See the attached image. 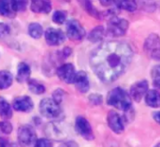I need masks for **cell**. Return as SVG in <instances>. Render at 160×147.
I'll return each mask as SVG.
<instances>
[{
	"label": "cell",
	"instance_id": "8d00e7d4",
	"mask_svg": "<svg viewBox=\"0 0 160 147\" xmlns=\"http://www.w3.org/2000/svg\"><path fill=\"white\" fill-rule=\"evenodd\" d=\"M153 117H154V119L157 121V123H158L160 125V112H156V113H154Z\"/></svg>",
	"mask_w": 160,
	"mask_h": 147
},
{
	"label": "cell",
	"instance_id": "f1b7e54d",
	"mask_svg": "<svg viewBox=\"0 0 160 147\" xmlns=\"http://www.w3.org/2000/svg\"><path fill=\"white\" fill-rule=\"evenodd\" d=\"M0 130L5 134H10L12 131V126L8 120L1 121L0 122Z\"/></svg>",
	"mask_w": 160,
	"mask_h": 147
},
{
	"label": "cell",
	"instance_id": "4dcf8cb0",
	"mask_svg": "<svg viewBox=\"0 0 160 147\" xmlns=\"http://www.w3.org/2000/svg\"><path fill=\"white\" fill-rule=\"evenodd\" d=\"M64 91L62 89H56L53 93V96H52V99L57 102V103H61L62 100H63V98H64Z\"/></svg>",
	"mask_w": 160,
	"mask_h": 147
},
{
	"label": "cell",
	"instance_id": "9c48e42d",
	"mask_svg": "<svg viewBox=\"0 0 160 147\" xmlns=\"http://www.w3.org/2000/svg\"><path fill=\"white\" fill-rule=\"evenodd\" d=\"M44 37L47 44L50 46H58L62 44L66 39V36L62 30L52 27H49L45 31Z\"/></svg>",
	"mask_w": 160,
	"mask_h": 147
},
{
	"label": "cell",
	"instance_id": "52a82bcc",
	"mask_svg": "<svg viewBox=\"0 0 160 147\" xmlns=\"http://www.w3.org/2000/svg\"><path fill=\"white\" fill-rule=\"evenodd\" d=\"M67 36L73 41H80L85 37V30L77 20H70L67 23Z\"/></svg>",
	"mask_w": 160,
	"mask_h": 147
},
{
	"label": "cell",
	"instance_id": "d590c367",
	"mask_svg": "<svg viewBox=\"0 0 160 147\" xmlns=\"http://www.w3.org/2000/svg\"><path fill=\"white\" fill-rule=\"evenodd\" d=\"M58 147H79L78 144L73 142V141H68V142H65V143H62Z\"/></svg>",
	"mask_w": 160,
	"mask_h": 147
},
{
	"label": "cell",
	"instance_id": "e575fe53",
	"mask_svg": "<svg viewBox=\"0 0 160 147\" xmlns=\"http://www.w3.org/2000/svg\"><path fill=\"white\" fill-rule=\"evenodd\" d=\"M0 147H16V145L6 139H2L0 141Z\"/></svg>",
	"mask_w": 160,
	"mask_h": 147
},
{
	"label": "cell",
	"instance_id": "5b68a950",
	"mask_svg": "<svg viewBox=\"0 0 160 147\" xmlns=\"http://www.w3.org/2000/svg\"><path fill=\"white\" fill-rule=\"evenodd\" d=\"M37 141L35 129L29 125L21 126L18 129V142L22 147H33Z\"/></svg>",
	"mask_w": 160,
	"mask_h": 147
},
{
	"label": "cell",
	"instance_id": "ba28073f",
	"mask_svg": "<svg viewBox=\"0 0 160 147\" xmlns=\"http://www.w3.org/2000/svg\"><path fill=\"white\" fill-rule=\"evenodd\" d=\"M75 129L83 139L87 141H92L95 138L90 123L86 118L82 116L77 117L75 121Z\"/></svg>",
	"mask_w": 160,
	"mask_h": 147
},
{
	"label": "cell",
	"instance_id": "30bf717a",
	"mask_svg": "<svg viewBox=\"0 0 160 147\" xmlns=\"http://www.w3.org/2000/svg\"><path fill=\"white\" fill-rule=\"evenodd\" d=\"M76 73L77 71L74 66L70 63L61 65L56 70V74L58 78L66 84H73Z\"/></svg>",
	"mask_w": 160,
	"mask_h": 147
},
{
	"label": "cell",
	"instance_id": "e0dca14e",
	"mask_svg": "<svg viewBox=\"0 0 160 147\" xmlns=\"http://www.w3.org/2000/svg\"><path fill=\"white\" fill-rule=\"evenodd\" d=\"M145 103L151 108L160 107V93L158 90H148L145 94Z\"/></svg>",
	"mask_w": 160,
	"mask_h": 147
},
{
	"label": "cell",
	"instance_id": "f35d334b",
	"mask_svg": "<svg viewBox=\"0 0 160 147\" xmlns=\"http://www.w3.org/2000/svg\"><path fill=\"white\" fill-rule=\"evenodd\" d=\"M155 147H160V143L159 144H157V145H156V146Z\"/></svg>",
	"mask_w": 160,
	"mask_h": 147
},
{
	"label": "cell",
	"instance_id": "8992f818",
	"mask_svg": "<svg viewBox=\"0 0 160 147\" xmlns=\"http://www.w3.org/2000/svg\"><path fill=\"white\" fill-rule=\"evenodd\" d=\"M144 52L154 60H160V38L157 34H151L144 41Z\"/></svg>",
	"mask_w": 160,
	"mask_h": 147
},
{
	"label": "cell",
	"instance_id": "44dd1931",
	"mask_svg": "<svg viewBox=\"0 0 160 147\" xmlns=\"http://www.w3.org/2000/svg\"><path fill=\"white\" fill-rule=\"evenodd\" d=\"M12 116V109L9 103L2 97H0V117L8 120Z\"/></svg>",
	"mask_w": 160,
	"mask_h": 147
},
{
	"label": "cell",
	"instance_id": "4316f807",
	"mask_svg": "<svg viewBox=\"0 0 160 147\" xmlns=\"http://www.w3.org/2000/svg\"><path fill=\"white\" fill-rule=\"evenodd\" d=\"M52 19L53 23H55L57 24H62L67 20V13L63 10H55L52 14Z\"/></svg>",
	"mask_w": 160,
	"mask_h": 147
},
{
	"label": "cell",
	"instance_id": "1f68e13d",
	"mask_svg": "<svg viewBox=\"0 0 160 147\" xmlns=\"http://www.w3.org/2000/svg\"><path fill=\"white\" fill-rule=\"evenodd\" d=\"M89 101L93 105H100L102 103V97L98 94H93L89 97Z\"/></svg>",
	"mask_w": 160,
	"mask_h": 147
},
{
	"label": "cell",
	"instance_id": "277c9868",
	"mask_svg": "<svg viewBox=\"0 0 160 147\" xmlns=\"http://www.w3.org/2000/svg\"><path fill=\"white\" fill-rule=\"evenodd\" d=\"M39 112L46 118H57L61 114L60 104L57 103L53 99H43L39 104Z\"/></svg>",
	"mask_w": 160,
	"mask_h": 147
},
{
	"label": "cell",
	"instance_id": "836d02e7",
	"mask_svg": "<svg viewBox=\"0 0 160 147\" xmlns=\"http://www.w3.org/2000/svg\"><path fill=\"white\" fill-rule=\"evenodd\" d=\"M70 54H71V49H70V48H68V47L64 48V49L59 53V55H61V57H62L63 59H65V58L68 57Z\"/></svg>",
	"mask_w": 160,
	"mask_h": 147
},
{
	"label": "cell",
	"instance_id": "6da1fadb",
	"mask_svg": "<svg viewBox=\"0 0 160 147\" xmlns=\"http://www.w3.org/2000/svg\"><path fill=\"white\" fill-rule=\"evenodd\" d=\"M133 58L131 47L123 41L112 40L99 45L90 57V65L98 79L106 84L116 81Z\"/></svg>",
	"mask_w": 160,
	"mask_h": 147
},
{
	"label": "cell",
	"instance_id": "74e56055",
	"mask_svg": "<svg viewBox=\"0 0 160 147\" xmlns=\"http://www.w3.org/2000/svg\"><path fill=\"white\" fill-rule=\"evenodd\" d=\"M99 1H100V3H101L103 6H109V5L112 3V0H99Z\"/></svg>",
	"mask_w": 160,
	"mask_h": 147
},
{
	"label": "cell",
	"instance_id": "7a4b0ae2",
	"mask_svg": "<svg viewBox=\"0 0 160 147\" xmlns=\"http://www.w3.org/2000/svg\"><path fill=\"white\" fill-rule=\"evenodd\" d=\"M107 103L123 112H128L132 108L131 97L121 87L113 88L109 92L107 96Z\"/></svg>",
	"mask_w": 160,
	"mask_h": 147
},
{
	"label": "cell",
	"instance_id": "3957f363",
	"mask_svg": "<svg viewBox=\"0 0 160 147\" xmlns=\"http://www.w3.org/2000/svg\"><path fill=\"white\" fill-rule=\"evenodd\" d=\"M128 29V22L126 19L112 16L107 25L106 33L111 37L118 38L124 36Z\"/></svg>",
	"mask_w": 160,
	"mask_h": 147
},
{
	"label": "cell",
	"instance_id": "5bb4252c",
	"mask_svg": "<svg viewBox=\"0 0 160 147\" xmlns=\"http://www.w3.org/2000/svg\"><path fill=\"white\" fill-rule=\"evenodd\" d=\"M73 84H75L78 91H80L81 93H86L90 88L89 79L86 72L84 71H79L76 73Z\"/></svg>",
	"mask_w": 160,
	"mask_h": 147
},
{
	"label": "cell",
	"instance_id": "4fadbf2b",
	"mask_svg": "<svg viewBox=\"0 0 160 147\" xmlns=\"http://www.w3.org/2000/svg\"><path fill=\"white\" fill-rule=\"evenodd\" d=\"M13 109L17 112H22V113H28L31 112L34 108V103L32 99L27 96L18 97L13 100L12 103Z\"/></svg>",
	"mask_w": 160,
	"mask_h": 147
},
{
	"label": "cell",
	"instance_id": "7c38bea8",
	"mask_svg": "<svg viewBox=\"0 0 160 147\" xmlns=\"http://www.w3.org/2000/svg\"><path fill=\"white\" fill-rule=\"evenodd\" d=\"M148 82L145 80H142L140 82L135 83L130 87V97L137 102H140L142 99L145 96L148 91Z\"/></svg>",
	"mask_w": 160,
	"mask_h": 147
},
{
	"label": "cell",
	"instance_id": "f546056e",
	"mask_svg": "<svg viewBox=\"0 0 160 147\" xmlns=\"http://www.w3.org/2000/svg\"><path fill=\"white\" fill-rule=\"evenodd\" d=\"M33 147H52V144L50 140L41 138V139H38L36 141Z\"/></svg>",
	"mask_w": 160,
	"mask_h": 147
},
{
	"label": "cell",
	"instance_id": "83f0119b",
	"mask_svg": "<svg viewBox=\"0 0 160 147\" xmlns=\"http://www.w3.org/2000/svg\"><path fill=\"white\" fill-rule=\"evenodd\" d=\"M152 79L154 85L160 89V66H156L152 69Z\"/></svg>",
	"mask_w": 160,
	"mask_h": 147
},
{
	"label": "cell",
	"instance_id": "d6a6232c",
	"mask_svg": "<svg viewBox=\"0 0 160 147\" xmlns=\"http://www.w3.org/2000/svg\"><path fill=\"white\" fill-rule=\"evenodd\" d=\"M10 32V28L7 23H0V38L7 37Z\"/></svg>",
	"mask_w": 160,
	"mask_h": 147
},
{
	"label": "cell",
	"instance_id": "cb8c5ba5",
	"mask_svg": "<svg viewBox=\"0 0 160 147\" xmlns=\"http://www.w3.org/2000/svg\"><path fill=\"white\" fill-rule=\"evenodd\" d=\"M0 15L9 18L15 16V12L11 8L9 0H0Z\"/></svg>",
	"mask_w": 160,
	"mask_h": 147
},
{
	"label": "cell",
	"instance_id": "9a60e30c",
	"mask_svg": "<svg viewBox=\"0 0 160 147\" xmlns=\"http://www.w3.org/2000/svg\"><path fill=\"white\" fill-rule=\"evenodd\" d=\"M31 9L36 13H49L52 10L50 0H31Z\"/></svg>",
	"mask_w": 160,
	"mask_h": 147
},
{
	"label": "cell",
	"instance_id": "ffe728a7",
	"mask_svg": "<svg viewBox=\"0 0 160 147\" xmlns=\"http://www.w3.org/2000/svg\"><path fill=\"white\" fill-rule=\"evenodd\" d=\"M105 35H106L105 28L103 26H97L90 32L88 36V39L93 43H97L101 41L104 38Z\"/></svg>",
	"mask_w": 160,
	"mask_h": 147
},
{
	"label": "cell",
	"instance_id": "ac0fdd59",
	"mask_svg": "<svg viewBox=\"0 0 160 147\" xmlns=\"http://www.w3.org/2000/svg\"><path fill=\"white\" fill-rule=\"evenodd\" d=\"M30 73H31V68H30L29 65L24 62L20 63L18 66V69H17L16 80L19 83L27 82L30 78Z\"/></svg>",
	"mask_w": 160,
	"mask_h": 147
},
{
	"label": "cell",
	"instance_id": "7402d4cb",
	"mask_svg": "<svg viewBox=\"0 0 160 147\" xmlns=\"http://www.w3.org/2000/svg\"><path fill=\"white\" fill-rule=\"evenodd\" d=\"M13 82V77L7 70H0V90L8 88Z\"/></svg>",
	"mask_w": 160,
	"mask_h": 147
},
{
	"label": "cell",
	"instance_id": "603a6c76",
	"mask_svg": "<svg viewBox=\"0 0 160 147\" xmlns=\"http://www.w3.org/2000/svg\"><path fill=\"white\" fill-rule=\"evenodd\" d=\"M27 84H28L29 90H30L33 94L41 95V94H43V93L46 91L45 86H44L42 84H40L39 82H38L37 80L29 79V80L27 81Z\"/></svg>",
	"mask_w": 160,
	"mask_h": 147
},
{
	"label": "cell",
	"instance_id": "484cf974",
	"mask_svg": "<svg viewBox=\"0 0 160 147\" xmlns=\"http://www.w3.org/2000/svg\"><path fill=\"white\" fill-rule=\"evenodd\" d=\"M11 8L14 12L23 11L27 7V0H10Z\"/></svg>",
	"mask_w": 160,
	"mask_h": 147
},
{
	"label": "cell",
	"instance_id": "8fae6325",
	"mask_svg": "<svg viewBox=\"0 0 160 147\" xmlns=\"http://www.w3.org/2000/svg\"><path fill=\"white\" fill-rule=\"evenodd\" d=\"M107 122L110 127V129L117 134H120L124 131L125 126L122 117L118 113L115 111H110L107 116Z\"/></svg>",
	"mask_w": 160,
	"mask_h": 147
},
{
	"label": "cell",
	"instance_id": "d4e9b609",
	"mask_svg": "<svg viewBox=\"0 0 160 147\" xmlns=\"http://www.w3.org/2000/svg\"><path fill=\"white\" fill-rule=\"evenodd\" d=\"M28 34L33 38H39L43 35V28L39 23H30L28 26Z\"/></svg>",
	"mask_w": 160,
	"mask_h": 147
},
{
	"label": "cell",
	"instance_id": "2e32d148",
	"mask_svg": "<svg viewBox=\"0 0 160 147\" xmlns=\"http://www.w3.org/2000/svg\"><path fill=\"white\" fill-rule=\"evenodd\" d=\"M79 3L81 4V6L84 8V10L91 15L92 17L96 18V19H102L105 16V13L100 12L93 4L92 0H78Z\"/></svg>",
	"mask_w": 160,
	"mask_h": 147
},
{
	"label": "cell",
	"instance_id": "d6986e66",
	"mask_svg": "<svg viewBox=\"0 0 160 147\" xmlns=\"http://www.w3.org/2000/svg\"><path fill=\"white\" fill-rule=\"evenodd\" d=\"M112 2L114 3L116 8L129 12L135 11L138 8L136 0H112Z\"/></svg>",
	"mask_w": 160,
	"mask_h": 147
}]
</instances>
